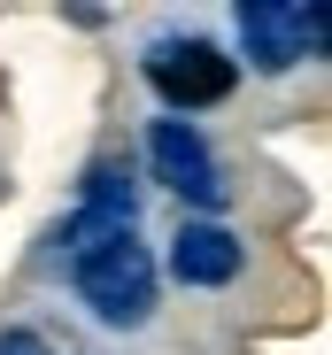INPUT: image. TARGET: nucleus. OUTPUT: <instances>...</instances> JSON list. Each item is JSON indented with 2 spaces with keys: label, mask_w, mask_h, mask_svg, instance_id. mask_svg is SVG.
Here are the masks:
<instances>
[{
  "label": "nucleus",
  "mask_w": 332,
  "mask_h": 355,
  "mask_svg": "<svg viewBox=\"0 0 332 355\" xmlns=\"http://www.w3.org/2000/svg\"><path fill=\"white\" fill-rule=\"evenodd\" d=\"M155 286H162V270H155V255L132 240V232L85 240V248L70 255V293H78L108 332L147 324V317H155Z\"/></svg>",
  "instance_id": "nucleus-1"
},
{
  "label": "nucleus",
  "mask_w": 332,
  "mask_h": 355,
  "mask_svg": "<svg viewBox=\"0 0 332 355\" xmlns=\"http://www.w3.org/2000/svg\"><path fill=\"white\" fill-rule=\"evenodd\" d=\"M139 70H147V85L162 93V116H178V108H216V101L240 85L232 54H225V46H209V39H193V31L155 39Z\"/></svg>",
  "instance_id": "nucleus-2"
},
{
  "label": "nucleus",
  "mask_w": 332,
  "mask_h": 355,
  "mask_svg": "<svg viewBox=\"0 0 332 355\" xmlns=\"http://www.w3.org/2000/svg\"><path fill=\"white\" fill-rule=\"evenodd\" d=\"M147 162H155V178H162L186 209H216V201H225L216 155H209V139L186 124V116H155V124H147Z\"/></svg>",
  "instance_id": "nucleus-3"
},
{
  "label": "nucleus",
  "mask_w": 332,
  "mask_h": 355,
  "mask_svg": "<svg viewBox=\"0 0 332 355\" xmlns=\"http://www.w3.org/2000/svg\"><path fill=\"white\" fill-rule=\"evenodd\" d=\"M247 270V248H240V232H225L216 216H193L171 232V278L193 286V293H216V286H232Z\"/></svg>",
  "instance_id": "nucleus-4"
},
{
  "label": "nucleus",
  "mask_w": 332,
  "mask_h": 355,
  "mask_svg": "<svg viewBox=\"0 0 332 355\" xmlns=\"http://www.w3.org/2000/svg\"><path fill=\"white\" fill-rule=\"evenodd\" d=\"M232 24H240V54H247L263 78H286L302 54H309V39H302V8H294V0H240Z\"/></svg>",
  "instance_id": "nucleus-5"
},
{
  "label": "nucleus",
  "mask_w": 332,
  "mask_h": 355,
  "mask_svg": "<svg viewBox=\"0 0 332 355\" xmlns=\"http://www.w3.org/2000/svg\"><path fill=\"white\" fill-rule=\"evenodd\" d=\"M108 232H132V178L108 162V170H93V186H85V209L70 216V248H85V240H108Z\"/></svg>",
  "instance_id": "nucleus-6"
},
{
  "label": "nucleus",
  "mask_w": 332,
  "mask_h": 355,
  "mask_svg": "<svg viewBox=\"0 0 332 355\" xmlns=\"http://www.w3.org/2000/svg\"><path fill=\"white\" fill-rule=\"evenodd\" d=\"M302 39H309V54L332 62V0H309V8H302Z\"/></svg>",
  "instance_id": "nucleus-7"
}]
</instances>
